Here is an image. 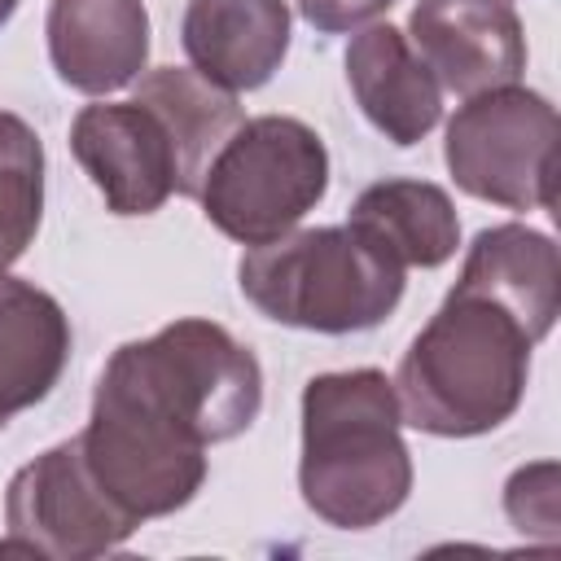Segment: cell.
<instances>
[{
	"label": "cell",
	"instance_id": "cell-1",
	"mask_svg": "<svg viewBox=\"0 0 561 561\" xmlns=\"http://www.w3.org/2000/svg\"><path fill=\"white\" fill-rule=\"evenodd\" d=\"M263 368L224 324L184 316L123 342L96 377L79 451L96 486L136 522L184 508L206 482V447L254 425Z\"/></svg>",
	"mask_w": 561,
	"mask_h": 561
},
{
	"label": "cell",
	"instance_id": "cell-2",
	"mask_svg": "<svg viewBox=\"0 0 561 561\" xmlns=\"http://www.w3.org/2000/svg\"><path fill=\"white\" fill-rule=\"evenodd\" d=\"M535 346L539 342L500 302L451 285L390 381L403 425L434 438L500 430L522 408Z\"/></svg>",
	"mask_w": 561,
	"mask_h": 561
},
{
	"label": "cell",
	"instance_id": "cell-3",
	"mask_svg": "<svg viewBox=\"0 0 561 561\" xmlns=\"http://www.w3.org/2000/svg\"><path fill=\"white\" fill-rule=\"evenodd\" d=\"M302 504L337 526L368 530L394 517L412 491V451L394 386L381 368L320 373L302 390Z\"/></svg>",
	"mask_w": 561,
	"mask_h": 561
},
{
	"label": "cell",
	"instance_id": "cell-4",
	"mask_svg": "<svg viewBox=\"0 0 561 561\" xmlns=\"http://www.w3.org/2000/svg\"><path fill=\"white\" fill-rule=\"evenodd\" d=\"M403 272L359 228H307L267 245H250L237 263L245 302L289 329L364 333L381 324L403 298Z\"/></svg>",
	"mask_w": 561,
	"mask_h": 561
},
{
	"label": "cell",
	"instance_id": "cell-5",
	"mask_svg": "<svg viewBox=\"0 0 561 561\" xmlns=\"http://www.w3.org/2000/svg\"><path fill=\"white\" fill-rule=\"evenodd\" d=\"M329 193V149L289 114L241 118L202 180V215L241 245H267Z\"/></svg>",
	"mask_w": 561,
	"mask_h": 561
},
{
	"label": "cell",
	"instance_id": "cell-6",
	"mask_svg": "<svg viewBox=\"0 0 561 561\" xmlns=\"http://www.w3.org/2000/svg\"><path fill=\"white\" fill-rule=\"evenodd\" d=\"M557 110L548 96L508 83L469 96L443 140V162L478 202L504 210H552Z\"/></svg>",
	"mask_w": 561,
	"mask_h": 561
},
{
	"label": "cell",
	"instance_id": "cell-7",
	"mask_svg": "<svg viewBox=\"0 0 561 561\" xmlns=\"http://www.w3.org/2000/svg\"><path fill=\"white\" fill-rule=\"evenodd\" d=\"M4 539L0 557H48L92 561L114 552L140 526L127 517L92 478L79 438H66L26 460L4 491Z\"/></svg>",
	"mask_w": 561,
	"mask_h": 561
},
{
	"label": "cell",
	"instance_id": "cell-8",
	"mask_svg": "<svg viewBox=\"0 0 561 561\" xmlns=\"http://www.w3.org/2000/svg\"><path fill=\"white\" fill-rule=\"evenodd\" d=\"M408 44L430 66L438 88L465 101L508 88L526 70V35L508 0H416Z\"/></svg>",
	"mask_w": 561,
	"mask_h": 561
},
{
	"label": "cell",
	"instance_id": "cell-9",
	"mask_svg": "<svg viewBox=\"0 0 561 561\" xmlns=\"http://www.w3.org/2000/svg\"><path fill=\"white\" fill-rule=\"evenodd\" d=\"M70 149L114 215H153L175 193V153L149 105L96 101L70 123Z\"/></svg>",
	"mask_w": 561,
	"mask_h": 561
},
{
	"label": "cell",
	"instance_id": "cell-10",
	"mask_svg": "<svg viewBox=\"0 0 561 561\" xmlns=\"http://www.w3.org/2000/svg\"><path fill=\"white\" fill-rule=\"evenodd\" d=\"M48 61L83 96H110L140 79L149 57L145 0H48Z\"/></svg>",
	"mask_w": 561,
	"mask_h": 561
},
{
	"label": "cell",
	"instance_id": "cell-11",
	"mask_svg": "<svg viewBox=\"0 0 561 561\" xmlns=\"http://www.w3.org/2000/svg\"><path fill=\"white\" fill-rule=\"evenodd\" d=\"M346 83H351L364 118L390 145L408 149V145L425 140L443 118L438 79L416 57L408 35L390 22H373L346 44Z\"/></svg>",
	"mask_w": 561,
	"mask_h": 561
},
{
	"label": "cell",
	"instance_id": "cell-12",
	"mask_svg": "<svg viewBox=\"0 0 561 561\" xmlns=\"http://www.w3.org/2000/svg\"><path fill=\"white\" fill-rule=\"evenodd\" d=\"M180 44L197 75L228 92L263 88L289 53L285 0H188Z\"/></svg>",
	"mask_w": 561,
	"mask_h": 561
},
{
	"label": "cell",
	"instance_id": "cell-13",
	"mask_svg": "<svg viewBox=\"0 0 561 561\" xmlns=\"http://www.w3.org/2000/svg\"><path fill=\"white\" fill-rule=\"evenodd\" d=\"M456 289L482 294L500 302L517 324L543 342L557 324L561 307V259L548 232H535L526 224H495L482 228L465 254V267L456 276Z\"/></svg>",
	"mask_w": 561,
	"mask_h": 561
},
{
	"label": "cell",
	"instance_id": "cell-14",
	"mask_svg": "<svg viewBox=\"0 0 561 561\" xmlns=\"http://www.w3.org/2000/svg\"><path fill=\"white\" fill-rule=\"evenodd\" d=\"M70 359V320L61 302L9 272H0V430L44 403Z\"/></svg>",
	"mask_w": 561,
	"mask_h": 561
},
{
	"label": "cell",
	"instance_id": "cell-15",
	"mask_svg": "<svg viewBox=\"0 0 561 561\" xmlns=\"http://www.w3.org/2000/svg\"><path fill=\"white\" fill-rule=\"evenodd\" d=\"M136 101L153 110L162 123L171 153H175V193L197 197L202 180L224 149V140L241 127V105L237 92L210 83L193 66H158L140 79Z\"/></svg>",
	"mask_w": 561,
	"mask_h": 561
},
{
	"label": "cell",
	"instance_id": "cell-16",
	"mask_svg": "<svg viewBox=\"0 0 561 561\" xmlns=\"http://www.w3.org/2000/svg\"><path fill=\"white\" fill-rule=\"evenodd\" d=\"M351 228L381 245L399 267H443L460 245L447 188L430 180H377L351 206Z\"/></svg>",
	"mask_w": 561,
	"mask_h": 561
},
{
	"label": "cell",
	"instance_id": "cell-17",
	"mask_svg": "<svg viewBox=\"0 0 561 561\" xmlns=\"http://www.w3.org/2000/svg\"><path fill=\"white\" fill-rule=\"evenodd\" d=\"M44 215V145L35 127L0 110V272H9L39 232Z\"/></svg>",
	"mask_w": 561,
	"mask_h": 561
},
{
	"label": "cell",
	"instance_id": "cell-18",
	"mask_svg": "<svg viewBox=\"0 0 561 561\" xmlns=\"http://www.w3.org/2000/svg\"><path fill=\"white\" fill-rule=\"evenodd\" d=\"M504 513L508 522L543 543H557L561 535V513H557V465L539 460V465H522L508 486H504Z\"/></svg>",
	"mask_w": 561,
	"mask_h": 561
},
{
	"label": "cell",
	"instance_id": "cell-19",
	"mask_svg": "<svg viewBox=\"0 0 561 561\" xmlns=\"http://www.w3.org/2000/svg\"><path fill=\"white\" fill-rule=\"evenodd\" d=\"M394 0H298V13L324 31V35H342V31H355L373 18H381Z\"/></svg>",
	"mask_w": 561,
	"mask_h": 561
},
{
	"label": "cell",
	"instance_id": "cell-20",
	"mask_svg": "<svg viewBox=\"0 0 561 561\" xmlns=\"http://www.w3.org/2000/svg\"><path fill=\"white\" fill-rule=\"evenodd\" d=\"M13 13H18V0H0V26H4Z\"/></svg>",
	"mask_w": 561,
	"mask_h": 561
}]
</instances>
